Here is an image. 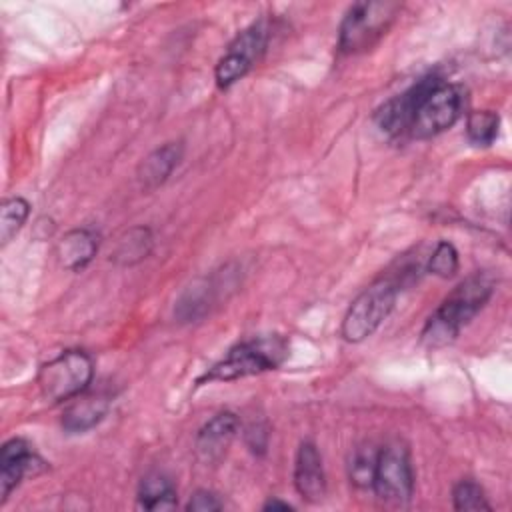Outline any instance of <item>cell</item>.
<instances>
[{
  "mask_svg": "<svg viewBox=\"0 0 512 512\" xmlns=\"http://www.w3.org/2000/svg\"><path fill=\"white\" fill-rule=\"evenodd\" d=\"M374 494L388 504H404L414 490V470L408 448L394 440L378 450L374 480Z\"/></svg>",
  "mask_w": 512,
  "mask_h": 512,
  "instance_id": "7",
  "label": "cell"
},
{
  "mask_svg": "<svg viewBox=\"0 0 512 512\" xmlns=\"http://www.w3.org/2000/svg\"><path fill=\"white\" fill-rule=\"evenodd\" d=\"M398 296V284L392 278H380L356 296L342 320V336L348 342L368 338L392 312Z\"/></svg>",
  "mask_w": 512,
  "mask_h": 512,
  "instance_id": "4",
  "label": "cell"
},
{
  "mask_svg": "<svg viewBox=\"0 0 512 512\" xmlns=\"http://www.w3.org/2000/svg\"><path fill=\"white\" fill-rule=\"evenodd\" d=\"M428 270L440 278H450L458 270V252L450 242H438L434 248L430 260H428Z\"/></svg>",
  "mask_w": 512,
  "mask_h": 512,
  "instance_id": "23",
  "label": "cell"
},
{
  "mask_svg": "<svg viewBox=\"0 0 512 512\" xmlns=\"http://www.w3.org/2000/svg\"><path fill=\"white\" fill-rule=\"evenodd\" d=\"M246 442H248V446H250V450H252L254 454H264L266 444H268L266 426L252 422V424L248 426V430H246Z\"/></svg>",
  "mask_w": 512,
  "mask_h": 512,
  "instance_id": "25",
  "label": "cell"
},
{
  "mask_svg": "<svg viewBox=\"0 0 512 512\" xmlns=\"http://www.w3.org/2000/svg\"><path fill=\"white\" fill-rule=\"evenodd\" d=\"M152 250V234L148 228L144 226H136L126 230L118 242L116 248L112 252V260L124 266L136 264L140 260H144Z\"/></svg>",
  "mask_w": 512,
  "mask_h": 512,
  "instance_id": "17",
  "label": "cell"
},
{
  "mask_svg": "<svg viewBox=\"0 0 512 512\" xmlns=\"http://www.w3.org/2000/svg\"><path fill=\"white\" fill-rule=\"evenodd\" d=\"M182 158V144L168 142L152 150L138 166V180L144 190H154L172 174L176 164Z\"/></svg>",
  "mask_w": 512,
  "mask_h": 512,
  "instance_id": "13",
  "label": "cell"
},
{
  "mask_svg": "<svg viewBox=\"0 0 512 512\" xmlns=\"http://www.w3.org/2000/svg\"><path fill=\"white\" fill-rule=\"evenodd\" d=\"M268 26L264 20L254 22L242 30L234 42L228 46L226 54L218 60L214 76L220 88H228L250 72V68L262 58L268 46Z\"/></svg>",
  "mask_w": 512,
  "mask_h": 512,
  "instance_id": "8",
  "label": "cell"
},
{
  "mask_svg": "<svg viewBox=\"0 0 512 512\" xmlns=\"http://www.w3.org/2000/svg\"><path fill=\"white\" fill-rule=\"evenodd\" d=\"M286 356L288 344L282 336H258L236 344L220 362H216L204 376L198 378V384L216 380L228 382L244 376L262 374L266 370L278 368Z\"/></svg>",
  "mask_w": 512,
  "mask_h": 512,
  "instance_id": "2",
  "label": "cell"
},
{
  "mask_svg": "<svg viewBox=\"0 0 512 512\" xmlns=\"http://www.w3.org/2000/svg\"><path fill=\"white\" fill-rule=\"evenodd\" d=\"M378 450L372 444H362L354 450L350 460V482L358 488H372L374 468H376Z\"/></svg>",
  "mask_w": 512,
  "mask_h": 512,
  "instance_id": "21",
  "label": "cell"
},
{
  "mask_svg": "<svg viewBox=\"0 0 512 512\" xmlns=\"http://www.w3.org/2000/svg\"><path fill=\"white\" fill-rule=\"evenodd\" d=\"M440 80H442L440 76H426V78L418 80L416 84H412L402 94H398V96L390 98L386 104H382L374 116L380 130L390 136H400V134L408 132L420 102Z\"/></svg>",
  "mask_w": 512,
  "mask_h": 512,
  "instance_id": "9",
  "label": "cell"
},
{
  "mask_svg": "<svg viewBox=\"0 0 512 512\" xmlns=\"http://www.w3.org/2000/svg\"><path fill=\"white\" fill-rule=\"evenodd\" d=\"M400 10L398 2H358L354 4L338 34V48L344 54H358L370 50L392 26Z\"/></svg>",
  "mask_w": 512,
  "mask_h": 512,
  "instance_id": "3",
  "label": "cell"
},
{
  "mask_svg": "<svg viewBox=\"0 0 512 512\" xmlns=\"http://www.w3.org/2000/svg\"><path fill=\"white\" fill-rule=\"evenodd\" d=\"M494 284L488 274H472L462 280L428 318L422 338L430 346H442L452 342L460 330L480 312V308L492 296Z\"/></svg>",
  "mask_w": 512,
  "mask_h": 512,
  "instance_id": "1",
  "label": "cell"
},
{
  "mask_svg": "<svg viewBox=\"0 0 512 512\" xmlns=\"http://www.w3.org/2000/svg\"><path fill=\"white\" fill-rule=\"evenodd\" d=\"M108 404H110V400L104 394L76 396V400L64 410V416H62L64 430H68V432L90 430L104 418Z\"/></svg>",
  "mask_w": 512,
  "mask_h": 512,
  "instance_id": "15",
  "label": "cell"
},
{
  "mask_svg": "<svg viewBox=\"0 0 512 512\" xmlns=\"http://www.w3.org/2000/svg\"><path fill=\"white\" fill-rule=\"evenodd\" d=\"M464 102L466 96L462 86L440 80L420 102L408 134L416 140H424L444 132L460 118Z\"/></svg>",
  "mask_w": 512,
  "mask_h": 512,
  "instance_id": "6",
  "label": "cell"
},
{
  "mask_svg": "<svg viewBox=\"0 0 512 512\" xmlns=\"http://www.w3.org/2000/svg\"><path fill=\"white\" fill-rule=\"evenodd\" d=\"M138 504L146 510H170L176 506V490L164 474L152 472L140 482Z\"/></svg>",
  "mask_w": 512,
  "mask_h": 512,
  "instance_id": "16",
  "label": "cell"
},
{
  "mask_svg": "<svg viewBox=\"0 0 512 512\" xmlns=\"http://www.w3.org/2000/svg\"><path fill=\"white\" fill-rule=\"evenodd\" d=\"M28 212H30V204L24 198L14 196V198L4 200L2 210H0V240H2V244H8L10 238L22 228V224L28 218Z\"/></svg>",
  "mask_w": 512,
  "mask_h": 512,
  "instance_id": "20",
  "label": "cell"
},
{
  "mask_svg": "<svg viewBox=\"0 0 512 512\" xmlns=\"http://www.w3.org/2000/svg\"><path fill=\"white\" fill-rule=\"evenodd\" d=\"M214 292L216 288L210 282L190 286L178 302V310H176L178 318H182V322H190L204 316L210 308V300Z\"/></svg>",
  "mask_w": 512,
  "mask_h": 512,
  "instance_id": "18",
  "label": "cell"
},
{
  "mask_svg": "<svg viewBox=\"0 0 512 512\" xmlns=\"http://www.w3.org/2000/svg\"><path fill=\"white\" fill-rule=\"evenodd\" d=\"M264 510H292V506L286 502H280V500H270L264 504Z\"/></svg>",
  "mask_w": 512,
  "mask_h": 512,
  "instance_id": "26",
  "label": "cell"
},
{
  "mask_svg": "<svg viewBox=\"0 0 512 512\" xmlns=\"http://www.w3.org/2000/svg\"><path fill=\"white\" fill-rule=\"evenodd\" d=\"M98 238L86 230L76 228L66 232L56 244V258L62 268L68 270H82L96 254Z\"/></svg>",
  "mask_w": 512,
  "mask_h": 512,
  "instance_id": "14",
  "label": "cell"
},
{
  "mask_svg": "<svg viewBox=\"0 0 512 512\" xmlns=\"http://www.w3.org/2000/svg\"><path fill=\"white\" fill-rule=\"evenodd\" d=\"M294 486L298 494L308 502H320L326 494V476L322 458L314 442L300 444L294 464Z\"/></svg>",
  "mask_w": 512,
  "mask_h": 512,
  "instance_id": "11",
  "label": "cell"
},
{
  "mask_svg": "<svg viewBox=\"0 0 512 512\" xmlns=\"http://www.w3.org/2000/svg\"><path fill=\"white\" fill-rule=\"evenodd\" d=\"M452 500L456 510H492L482 488L474 480H460L452 490Z\"/></svg>",
  "mask_w": 512,
  "mask_h": 512,
  "instance_id": "22",
  "label": "cell"
},
{
  "mask_svg": "<svg viewBox=\"0 0 512 512\" xmlns=\"http://www.w3.org/2000/svg\"><path fill=\"white\" fill-rule=\"evenodd\" d=\"M498 126H500V118L496 112L478 110L468 116L466 134L472 144L490 146L494 142V138L498 136Z\"/></svg>",
  "mask_w": 512,
  "mask_h": 512,
  "instance_id": "19",
  "label": "cell"
},
{
  "mask_svg": "<svg viewBox=\"0 0 512 512\" xmlns=\"http://www.w3.org/2000/svg\"><path fill=\"white\" fill-rule=\"evenodd\" d=\"M220 508H222V502L210 490H196L186 504V510H190V512H212V510H220Z\"/></svg>",
  "mask_w": 512,
  "mask_h": 512,
  "instance_id": "24",
  "label": "cell"
},
{
  "mask_svg": "<svg viewBox=\"0 0 512 512\" xmlns=\"http://www.w3.org/2000/svg\"><path fill=\"white\" fill-rule=\"evenodd\" d=\"M238 416L230 410L212 416L196 436V452L204 462H214L224 456L238 432Z\"/></svg>",
  "mask_w": 512,
  "mask_h": 512,
  "instance_id": "12",
  "label": "cell"
},
{
  "mask_svg": "<svg viewBox=\"0 0 512 512\" xmlns=\"http://www.w3.org/2000/svg\"><path fill=\"white\" fill-rule=\"evenodd\" d=\"M40 470H44V462L30 450L28 442H24L22 438L8 440L0 452L2 502L24 476L38 474Z\"/></svg>",
  "mask_w": 512,
  "mask_h": 512,
  "instance_id": "10",
  "label": "cell"
},
{
  "mask_svg": "<svg viewBox=\"0 0 512 512\" xmlns=\"http://www.w3.org/2000/svg\"><path fill=\"white\" fill-rule=\"evenodd\" d=\"M92 360L86 352L68 350L38 372V386L48 402H64L80 396L92 380Z\"/></svg>",
  "mask_w": 512,
  "mask_h": 512,
  "instance_id": "5",
  "label": "cell"
}]
</instances>
